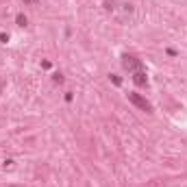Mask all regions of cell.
<instances>
[{
    "mask_svg": "<svg viewBox=\"0 0 187 187\" xmlns=\"http://www.w3.org/2000/svg\"><path fill=\"white\" fill-rule=\"evenodd\" d=\"M124 68H126V70H135V68H137V63L133 61V57H126V59H124Z\"/></svg>",
    "mask_w": 187,
    "mask_h": 187,
    "instance_id": "obj_2",
    "label": "cell"
},
{
    "mask_svg": "<svg viewBox=\"0 0 187 187\" xmlns=\"http://www.w3.org/2000/svg\"><path fill=\"white\" fill-rule=\"evenodd\" d=\"M17 24H22V26H24V24H26V17H24V15H17Z\"/></svg>",
    "mask_w": 187,
    "mask_h": 187,
    "instance_id": "obj_3",
    "label": "cell"
},
{
    "mask_svg": "<svg viewBox=\"0 0 187 187\" xmlns=\"http://www.w3.org/2000/svg\"><path fill=\"white\" fill-rule=\"evenodd\" d=\"M131 100H133V102H135V105H139V107H141V109H146V111L150 109V105H148V102H146V100H141V98H137V96H135V94H133V96H131Z\"/></svg>",
    "mask_w": 187,
    "mask_h": 187,
    "instance_id": "obj_1",
    "label": "cell"
}]
</instances>
